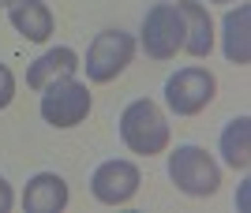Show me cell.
Listing matches in <instances>:
<instances>
[{
	"label": "cell",
	"instance_id": "1",
	"mask_svg": "<svg viewBox=\"0 0 251 213\" xmlns=\"http://www.w3.org/2000/svg\"><path fill=\"white\" fill-rule=\"evenodd\" d=\"M120 142H124L131 153H143V157L165 153L169 124H165L161 108H157L150 97H135V101L120 112Z\"/></svg>",
	"mask_w": 251,
	"mask_h": 213
},
{
	"label": "cell",
	"instance_id": "2",
	"mask_svg": "<svg viewBox=\"0 0 251 213\" xmlns=\"http://www.w3.org/2000/svg\"><path fill=\"white\" fill-rule=\"evenodd\" d=\"M169 180L191 198H210L221 187V169L202 146H176L169 153Z\"/></svg>",
	"mask_w": 251,
	"mask_h": 213
},
{
	"label": "cell",
	"instance_id": "3",
	"mask_svg": "<svg viewBox=\"0 0 251 213\" xmlns=\"http://www.w3.org/2000/svg\"><path fill=\"white\" fill-rule=\"evenodd\" d=\"M42 120L49 128H79L90 116V90L75 79H60L42 90Z\"/></svg>",
	"mask_w": 251,
	"mask_h": 213
},
{
	"label": "cell",
	"instance_id": "4",
	"mask_svg": "<svg viewBox=\"0 0 251 213\" xmlns=\"http://www.w3.org/2000/svg\"><path fill=\"white\" fill-rule=\"evenodd\" d=\"M143 53L150 60H173L184 49V19H180L176 4H154L143 15Z\"/></svg>",
	"mask_w": 251,
	"mask_h": 213
},
{
	"label": "cell",
	"instance_id": "5",
	"mask_svg": "<svg viewBox=\"0 0 251 213\" xmlns=\"http://www.w3.org/2000/svg\"><path fill=\"white\" fill-rule=\"evenodd\" d=\"M135 56V38L124 30H101L86 49V79L90 83H113L116 75H124V67Z\"/></svg>",
	"mask_w": 251,
	"mask_h": 213
},
{
	"label": "cell",
	"instance_id": "6",
	"mask_svg": "<svg viewBox=\"0 0 251 213\" xmlns=\"http://www.w3.org/2000/svg\"><path fill=\"white\" fill-rule=\"evenodd\" d=\"M218 94V79L206 67H180L176 75L165 79V105L176 116H195L214 101Z\"/></svg>",
	"mask_w": 251,
	"mask_h": 213
},
{
	"label": "cell",
	"instance_id": "7",
	"mask_svg": "<svg viewBox=\"0 0 251 213\" xmlns=\"http://www.w3.org/2000/svg\"><path fill=\"white\" fill-rule=\"evenodd\" d=\"M139 183H143V176H139L135 165L113 157V161H101L94 169V176H90V194H94L101 206H127L135 198Z\"/></svg>",
	"mask_w": 251,
	"mask_h": 213
},
{
	"label": "cell",
	"instance_id": "8",
	"mask_svg": "<svg viewBox=\"0 0 251 213\" xmlns=\"http://www.w3.org/2000/svg\"><path fill=\"white\" fill-rule=\"evenodd\" d=\"M75 67H79V53H75V49H68V45H56V49L42 53V56H38V60H34L30 67H26V86L42 94V90H45L49 83L72 79V75H75Z\"/></svg>",
	"mask_w": 251,
	"mask_h": 213
},
{
	"label": "cell",
	"instance_id": "9",
	"mask_svg": "<svg viewBox=\"0 0 251 213\" xmlns=\"http://www.w3.org/2000/svg\"><path fill=\"white\" fill-rule=\"evenodd\" d=\"M176 11L184 19V53L210 56V49H214V19H210V11L199 0H180Z\"/></svg>",
	"mask_w": 251,
	"mask_h": 213
},
{
	"label": "cell",
	"instance_id": "10",
	"mask_svg": "<svg viewBox=\"0 0 251 213\" xmlns=\"http://www.w3.org/2000/svg\"><path fill=\"white\" fill-rule=\"evenodd\" d=\"M8 19L26 42H49L52 26H56V19H52V11H49L45 0H11Z\"/></svg>",
	"mask_w": 251,
	"mask_h": 213
},
{
	"label": "cell",
	"instance_id": "11",
	"mask_svg": "<svg viewBox=\"0 0 251 213\" xmlns=\"http://www.w3.org/2000/svg\"><path fill=\"white\" fill-rule=\"evenodd\" d=\"M64 206H68V183L56 172H38L23 191V210L26 213H60Z\"/></svg>",
	"mask_w": 251,
	"mask_h": 213
},
{
	"label": "cell",
	"instance_id": "12",
	"mask_svg": "<svg viewBox=\"0 0 251 213\" xmlns=\"http://www.w3.org/2000/svg\"><path fill=\"white\" fill-rule=\"evenodd\" d=\"M221 45H225V56H229V64L236 67H248L251 60V8L240 4V8H232L221 22Z\"/></svg>",
	"mask_w": 251,
	"mask_h": 213
},
{
	"label": "cell",
	"instance_id": "13",
	"mask_svg": "<svg viewBox=\"0 0 251 213\" xmlns=\"http://www.w3.org/2000/svg\"><path fill=\"white\" fill-rule=\"evenodd\" d=\"M221 157H225V165L229 169H240L248 172L251 165V120L248 116H236L225 124V131H221Z\"/></svg>",
	"mask_w": 251,
	"mask_h": 213
},
{
	"label": "cell",
	"instance_id": "14",
	"mask_svg": "<svg viewBox=\"0 0 251 213\" xmlns=\"http://www.w3.org/2000/svg\"><path fill=\"white\" fill-rule=\"evenodd\" d=\"M11 97H15V75L8 64H0V108H8Z\"/></svg>",
	"mask_w": 251,
	"mask_h": 213
},
{
	"label": "cell",
	"instance_id": "15",
	"mask_svg": "<svg viewBox=\"0 0 251 213\" xmlns=\"http://www.w3.org/2000/svg\"><path fill=\"white\" fill-rule=\"evenodd\" d=\"M11 206H15V194H11V183L0 176V213H8Z\"/></svg>",
	"mask_w": 251,
	"mask_h": 213
},
{
	"label": "cell",
	"instance_id": "16",
	"mask_svg": "<svg viewBox=\"0 0 251 213\" xmlns=\"http://www.w3.org/2000/svg\"><path fill=\"white\" fill-rule=\"evenodd\" d=\"M210 4H229V0H210Z\"/></svg>",
	"mask_w": 251,
	"mask_h": 213
},
{
	"label": "cell",
	"instance_id": "17",
	"mask_svg": "<svg viewBox=\"0 0 251 213\" xmlns=\"http://www.w3.org/2000/svg\"><path fill=\"white\" fill-rule=\"evenodd\" d=\"M8 4H11V0H0V8H8Z\"/></svg>",
	"mask_w": 251,
	"mask_h": 213
}]
</instances>
